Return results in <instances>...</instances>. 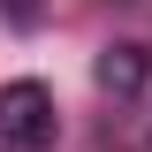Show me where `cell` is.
<instances>
[{
  "mask_svg": "<svg viewBox=\"0 0 152 152\" xmlns=\"http://www.w3.org/2000/svg\"><path fill=\"white\" fill-rule=\"evenodd\" d=\"M0 145L8 152H46L53 145V91L15 76L8 91H0Z\"/></svg>",
  "mask_w": 152,
  "mask_h": 152,
  "instance_id": "1",
  "label": "cell"
},
{
  "mask_svg": "<svg viewBox=\"0 0 152 152\" xmlns=\"http://www.w3.org/2000/svg\"><path fill=\"white\" fill-rule=\"evenodd\" d=\"M145 76H152V53H145V46H107V53H99V84H107L114 99H137Z\"/></svg>",
  "mask_w": 152,
  "mask_h": 152,
  "instance_id": "2",
  "label": "cell"
}]
</instances>
